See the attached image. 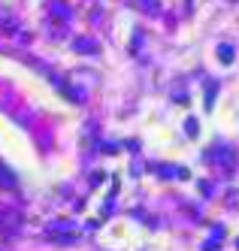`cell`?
Wrapping results in <instances>:
<instances>
[{
	"label": "cell",
	"instance_id": "3957f363",
	"mask_svg": "<svg viewBox=\"0 0 239 251\" xmlns=\"http://www.w3.org/2000/svg\"><path fill=\"white\" fill-rule=\"evenodd\" d=\"M218 58H221L224 64L233 61V46H221V49H218Z\"/></svg>",
	"mask_w": 239,
	"mask_h": 251
},
{
	"label": "cell",
	"instance_id": "7a4b0ae2",
	"mask_svg": "<svg viewBox=\"0 0 239 251\" xmlns=\"http://www.w3.org/2000/svg\"><path fill=\"white\" fill-rule=\"evenodd\" d=\"M139 6H142L145 12H152V15H158V12H160V0H139Z\"/></svg>",
	"mask_w": 239,
	"mask_h": 251
},
{
	"label": "cell",
	"instance_id": "6da1fadb",
	"mask_svg": "<svg viewBox=\"0 0 239 251\" xmlns=\"http://www.w3.org/2000/svg\"><path fill=\"white\" fill-rule=\"evenodd\" d=\"M209 157L215 160L218 167H224L227 173H230V170L236 167V154H233V151H230L227 146H218V149H212V151H209Z\"/></svg>",
	"mask_w": 239,
	"mask_h": 251
},
{
	"label": "cell",
	"instance_id": "277c9868",
	"mask_svg": "<svg viewBox=\"0 0 239 251\" xmlns=\"http://www.w3.org/2000/svg\"><path fill=\"white\" fill-rule=\"evenodd\" d=\"M0 188H12V176L3 167H0Z\"/></svg>",
	"mask_w": 239,
	"mask_h": 251
}]
</instances>
